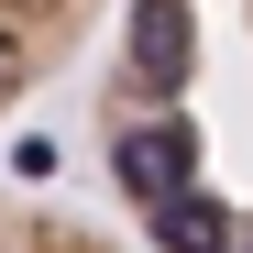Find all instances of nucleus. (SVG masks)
<instances>
[{
    "instance_id": "nucleus-1",
    "label": "nucleus",
    "mask_w": 253,
    "mask_h": 253,
    "mask_svg": "<svg viewBox=\"0 0 253 253\" xmlns=\"http://www.w3.org/2000/svg\"><path fill=\"white\" fill-rule=\"evenodd\" d=\"M88 121L154 253H253V0H121Z\"/></svg>"
},
{
    "instance_id": "nucleus-3",
    "label": "nucleus",
    "mask_w": 253,
    "mask_h": 253,
    "mask_svg": "<svg viewBox=\"0 0 253 253\" xmlns=\"http://www.w3.org/2000/svg\"><path fill=\"white\" fill-rule=\"evenodd\" d=\"M0 253H132V242H110L99 220H77V209H33V198H0Z\"/></svg>"
},
{
    "instance_id": "nucleus-2",
    "label": "nucleus",
    "mask_w": 253,
    "mask_h": 253,
    "mask_svg": "<svg viewBox=\"0 0 253 253\" xmlns=\"http://www.w3.org/2000/svg\"><path fill=\"white\" fill-rule=\"evenodd\" d=\"M110 0H0V121H11L44 77L77 66V44L99 33Z\"/></svg>"
}]
</instances>
